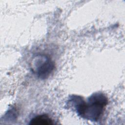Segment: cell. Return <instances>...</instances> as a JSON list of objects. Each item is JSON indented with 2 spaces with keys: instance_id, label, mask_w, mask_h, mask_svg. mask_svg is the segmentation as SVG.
<instances>
[{
  "instance_id": "cell-1",
  "label": "cell",
  "mask_w": 125,
  "mask_h": 125,
  "mask_svg": "<svg viewBox=\"0 0 125 125\" xmlns=\"http://www.w3.org/2000/svg\"><path fill=\"white\" fill-rule=\"evenodd\" d=\"M70 102L74 104L78 116L91 122H97L104 113L108 99L104 94L96 92L92 94L86 101L81 97L73 96Z\"/></svg>"
},
{
  "instance_id": "cell-2",
  "label": "cell",
  "mask_w": 125,
  "mask_h": 125,
  "mask_svg": "<svg viewBox=\"0 0 125 125\" xmlns=\"http://www.w3.org/2000/svg\"><path fill=\"white\" fill-rule=\"evenodd\" d=\"M54 62L46 55H37L32 61L31 70L41 79H45L48 78L54 71Z\"/></svg>"
},
{
  "instance_id": "cell-3",
  "label": "cell",
  "mask_w": 125,
  "mask_h": 125,
  "mask_svg": "<svg viewBox=\"0 0 125 125\" xmlns=\"http://www.w3.org/2000/svg\"><path fill=\"white\" fill-rule=\"evenodd\" d=\"M29 125H52L53 120L46 114L38 115L32 119Z\"/></svg>"
}]
</instances>
